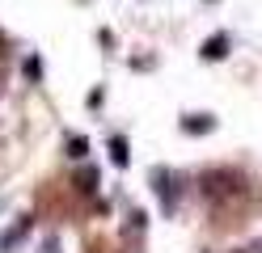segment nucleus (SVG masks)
Returning a JSON list of instances; mask_svg holds the SVG:
<instances>
[{"label": "nucleus", "mask_w": 262, "mask_h": 253, "mask_svg": "<svg viewBox=\"0 0 262 253\" xmlns=\"http://www.w3.org/2000/svg\"><path fill=\"white\" fill-rule=\"evenodd\" d=\"M224 55H228V38L224 34H216V38L203 42V59H224Z\"/></svg>", "instance_id": "1"}, {"label": "nucleus", "mask_w": 262, "mask_h": 253, "mask_svg": "<svg viewBox=\"0 0 262 253\" xmlns=\"http://www.w3.org/2000/svg\"><path fill=\"white\" fill-rule=\"evenodd\" d=\"M182 131L203 135V131H211V118H207V114H190V118H182Z\"/></svg>", "instance_id": "2"}, {"label": "nucleus", "mask_w": 262, "mask_h": 253, "mask_svg": "<svg viewBox=\"0 0 262 253\" xmlns=\"http://www.w3.org/2000/svg\"><path fill=\"white\" fill-rule=\"evenodd\" d=\"M110 160L119 165V169L131 160V156H127V140H123V135H114V140H110Z\"/></svg>", "instance_id": "3"}, {"label": "nucleus", "mask_w": 262, "mask_h": 253, "mask_svg": "<svg viewBox=\"0 0 262 253\" xmlns=\"http://www.w3.org/2000/svg\"><path fill=\"white\" fill-rule=\"evenodd\" d=\"M68 152H72V156L80 160V156H85V152H89V140H80V135H76V140L68 144Z\"/></svg>", "instance_id": "4"}, {"label": "nucleus", "mask_w": 262, "mask_h": 253, "mask_svg": "<svg viewBox=\"0 0 262 253\" xmlns=\"http://www.w3.org/2000/svg\"><path fill=\"white\" fill-rule=\"evenodd\" d=\"M26 76H42V63L38 59H26Z\"/></svg>", "instance_id": "5"}, {"label": "nucleus", "mask_w": 262, "mask_h": 253, "mask_svg": "<svg viewBox=\"0 0 262 253\" xmlns=\"http://www.w3.org/2000/svg\"><path fill=\"white\" fill-rule=\"evenodd\" d=\"M250 253H262V236H258V241H254V245H250Z\"/></svg>", "instance_id": "6"}]
</instances>
